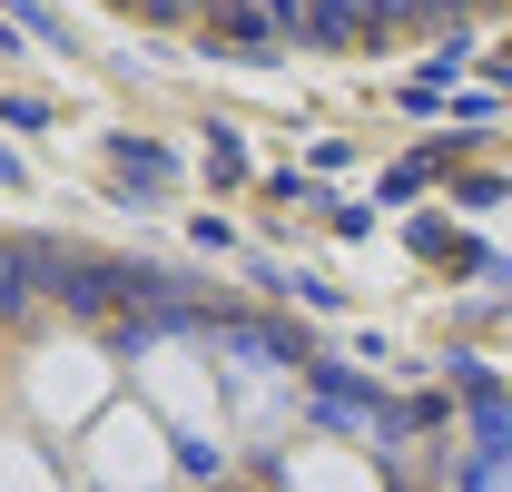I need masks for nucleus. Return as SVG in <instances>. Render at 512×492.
I'll list each match as a JSON object with an SVG mask.
<instances>
[{
	"label": "nucleus",
	"mask_w": 512,
	"mask_h": 492,
	"mask_svg": "<svg viewBox=\"0 0 512 492\" xmlns=\"http://www.w3.org/2000/svg\"><path fill=\"white\" fill-rule=\"evenodd\" d=\"M306 40L316 50H365L375 40V10L365 0H306Z\"/></svg>",
	"instance_id": "nucleus-1"
},
{
	"label": "nucleus",
	"mask_w": 512,
	"mask_h": 492,
	"mask_svg": "<svg viewBox=\"0 0 512 492\" xmlns=\"http://www.w3.org/2000/svg\"><path fill=\"white\" fill-rule=\"evenodd\" d=\"M40 276H60V256H50V246H0V315H30Z\"/></svg>",
	"instance_id": "nucleus-2"
},
{
	"label": "nucleus",
	"mask_w": 512,
	"mask_h": 492,
	"mask_svg": "<svg viewBox=\"0 0 512 492\" xmlns=\"http://www.w3.org/2000/svg\"><path fill=\"white\" fill-rule=\"evenodd\" d=\"M217 30H227L237 50H266V40H276V10H266V0H217Z\"/></svg>",
	"instance_id": "nucleus-3"
},
{
	"label": "nucleus",
	"mask_w": 512,
	"mask_h": 492,
	"mask_svg": "<svg viewBox=\"0 0 512 492\" xmlns=\"http://www.w3.org/2000/svg\"><path fill=\"white\" fill-rule=\"evenodd\" d=\"M119 178H138V187H168V148H138V138H128V148H119Z\"/></svg>",
	"instance_id": "nucleus-4"
},
{
	"label": "nucleus",
	"mask_w": 512,
	"mask_h": 492,
	"mask_svg": "<svg viewBox=\"0 0 512 492\" xmlns=\"http://www.w3.org/2000/svg\"><path fill=\"white\" fill-rule=\"evenodd\" d=\"M483 443H493V453H512V404H503V394H483Z\"/></svg>",
	"instance_id": "nucleus-5"
},
{
	"label": "nucleus",
	"mask_w": 512,
	"mask_h": 492,
	"mask_svg": "<svg viewBox=\"0 0 512 492\" xmlns=\"http://www.w3.org/2000/svg\"><path fill=\"white\" fill-rule=\"evenodd\" d=\"M365 10H375V30H394V20H414L424 0H365Z\"/></svg>",
	"instance_id": "nucleus-6"
},
{
	"label": "nucleus",
	"mask_w": 512,
	"mask_h": 492,
	"mask_svg": "<svg viewBox=\"0 0 512 492\" xmlns=\"http://www.w3.org/2000/svg\"><path fill=\"white\" fill-rule=\"evenodd\" d=\"M424 10H434V20H444V10H453V20H463V0H424Z\"/></svg>",
	"instance_id": "nucleus-7"
}]
</instances>
